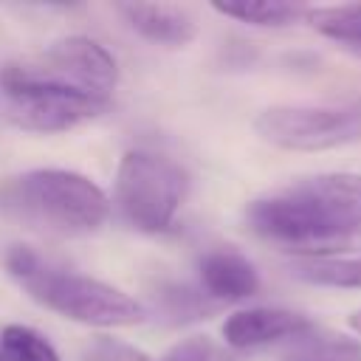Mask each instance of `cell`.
Instances as JSON below:
<instances>
[{"label": "cell", "mask_w": 361, "mask_h": 361, "mask_svg": "<svg viewBox=\"0 0 361 361\" xmlns=\"http://www.w3.org/2000/svg\"><path fill=\"white\" fill-rule=\"evenodd\" d=\"M245 226L299 257H336L361 243V172H316L245 206Z\"/></svg>", "instance_id": "6da1fadb"}, {"label": "cell", "mask_w": 361, "mask_h": 361, "mask_svg": "<svg viewBox=\"0 0 361 361\" xmlns=\"http://www.w3.org/2000/svg\"><path fill=\"white\" fill-rule=\"evenodd\" d=\"M6 271L28 290L42 307L90 327H133L144 322L147 310L130 293L102 279L51 268L28 245H11L6 251Z\"/></svg>", "instance_id": "7a4b0ae2"}, {"label": "cell", "mask_w": 361, "mask_h": 361, "mask_svg": "<svg viewBox=\"0 0 361 361\" xmlns=\"http://www.w3.org/2000/svg\"><path fill=\"white\" fill-rule=\"evenodd\" d=\"M0 93L6 102V118L20 130L42 135L65 133L110 107V99L45 79L23 59L0 68Z\"/></svg>", "instance_id": "3957f363"}, {"label": "cell", "mask_w": 361, "mask_h": 361, "mask_svg": "<svg viewBox=\"0 0 361 361\" xmlns=\"http://www.w3.org/2000/svg\"><path fill=\"white\" fill-rule=\"evenodd\" d=\"M186 195V172L166 155L130 149L116 169V203L124 220L144 231L158 234L169 228Z\"/></svg>", "instance_id": "277c9868"}, {"label": "cell", "mask_w": 361, "mask_h": 361, "mask_svg": "<svg viewBox=\"0 0 361 361\" xmlns=\"http://www.w3.org/2000/svg\"><path fill=\"white\" fill-rule=\"evenodd\" d=\"M17 203L39 223L65 234H90L110 214L102 186L73 169H31L20 175Z\"/></svg>", "instance_id": "5b68a950"}, {"label": "cell", "mask_w": 361, "mask_h": 361, "mask_svg": "<svg viewBox=\"0 0 361 361\" xmlns=\"http://www.w3.org/2000/svg\"><path fill=\"white\" fill-rule=\"evenodd\" d=\"M254 133L279 149L322 152L361 138V102L353 107L274 104L257 113Z\"/></svg>", "instance_id": "8992f818"}, {"label": "cell", "mask_w": 361, "mask_h": 361, "mask_svg": "<svg viewBox=\"0 0 361 361\" xmlns=\"http://www.w3.org/2000/svg\"><path fill=\"white\" fill-rule=\"evenodd\" d=\"M25 65L39 76L93 93L99 99H113V87L118 82L116 56L85 34H71L51 42L39 56L25 59Z\"/></svg>", "instance_id": "52a82bcc"}, {"label": "cell", "mask_w": 361, "mask_h": 361, "mask_svg": "<svg viewBox=\"0 0 361 361\" xmlns=\"http://www.w3.org/2000/svg\"><path fill=\"white\" fill-rule=\"evenodd\" d=\"M313 327V322L299 313V310H288V307H243L234 310L220 333L226 338V344L237 347V350H251V347H262L271 341H282V338H296L302 333H307Z\"/></svg>", "instance_id": "ba28073f"}, {"label": "cell", "mask_w": 361, "mask_h": 361, "mask_svg": "<svg viewBox=\"0 0 361 361\" xmlns=\"http://www.w3.org/2000/svg\"><path fill=\"white\" fill-rule=\"evenodd\" d=\"M200 288L209 299L240 302L259 290V274L254 262L234 248H212L200 257Z\"/></svg>", "instance_id": "9c48e42d"}, {"label": "cell", "mask_w": 361, "mask_h": 361, "mask_svg": "<svg viewBox=\"0 0 361 361\" xmlns=\"http://www.w3.org/2000/svg\"><path fill=\"white\" fill-rule=\"evenodd\" d=\"M118 11L135 34L155 45L183 48L197 37V23L183 6L172 3H121Z\"/></svg>", "instance_id": "30bf717a"}, {"label": "cell", "mask_w": 361, "mask_h": 361, "mask_svg": "<svg viewBox=\"0 0 361 361\" xmlns=\"http://www.w3.org/2000/svg\"><path fill=\"white\" fill-rule=\"evenodd\" d=\"M279 361H361V338L313 324L290 341Z\"/></svg>", "instance_id": "8fae6325"}, {"label": "cell", "mask_w": 361, "mask_h": 361, "mask_svg": "<svg viewBox=\"0 0 361 361\" xmlns=\"http://www.w3.org/2000/svg\"><path fill=\"white\" fill-rule=\"evenodd\" d=\"M290 274L307 285L353 290V288H361V254L299 257L290 262Z\"/></svg>", "instance_id": "7c38bea8"}, {"label": "cell", "mask_w": 361, "mask_h": 361, "mask_svg": "<svg viewBox=\"0 0 361 361\" xmlns=\"http://www.w3.org/2000/svg\"><path fill=\"white\" fill-rule=\"evenodd\" d=\"M212 8L223 17H231L257 28H282L296 20H305V6L285 0H214Z\"/></svg>", "instance_id": "4fadbf2b"}, {"label": "cell", "mask_w": 361, "mask_h": 361, "mask_svg": "<svg viewBox=\"0 0 361 361\" xmlns=\"http://www.w3.org/2000/svg\"><path fill=\"white\" fill-rule=\"evenodd\" d=\"M305 23L333 39L341 42V48H355L361 45V3H347V6H316L305 11Z\"/></svg>", "instance_id": "5bb4252c"}, {"label": "cell", "mask_w": 361, "mask_h": 361, "mask_svg": "<svg viewBox=\"0 0 361 361\" xmlns=\"http://www.w3.org/2000/svg\"><path fill=\"white\" fill-rule=\"evenodd\" d=\"M0 353L6 361H59L54 344L25 324H8L0 336Z\"/></svg>", "instance_id": "9a60e30c"}, {"label": "cell", "mask_w": 361, "mask_h": 361, "mask_svg": "<svg viewBox=\"0 0 361 361\" xmlns=\"http://www.w3.org/2000/svg\"><path fill=\"white\" fill-rule=\"evenodd\" d=\"M85 361H152L147 353H141L133 344H124L118 338H93L85 350Z\"/></svg>", "instance_id": "2e32d148"}, {"label": "cell", "mask_w": 361, "mask_h": 361, "mask_svg": "<svg viewBox=\"0 0 361 361\" xmlns=\"http://www.w3.org/2000/svg\"><path fill=\"white\" fill-rule=\"evenodd\" d=\"M164 299H166V310L172 316H192V319H197L200 313L209 310L206 293H197V290H189V288H172V290L164 293Z\"/></svg>", "instance_id": "e0dca14e"}, {"label": "cell", "mask_w": 361, "mask_h": 361, "mask_svg": "<svg viewBox=\"0 0 361 361\" xmlns=\"http://www.w3.org/2000/svg\"><path fill=\"white\" fill-rule=\"evenodd\" d=\"M212 358V344L209 338L203 336H192V338H183L178 344H172L158 361H209ZM155 361V358H152Z\"/></svg>", "instance_id": "ac0fdd59"}, {"label": "cell", "mask_w": 361, "mask_h": 361, "mask_svg": "<svg viewBox=\"0 0 361 361\" xmlns=\"http://www.w3.org/2000/svg\"><path fill=\"white\" fill-rule=\"evenodd\" d=\"M347 324H350V330H353V333H358V336H361V310H353V313L347 316Z\"/></svg>", "instance_id": "d6986e66"}, {"label": "cell", "mask_w": 361, "mask_h": 361, "mask_svg": "<svg viewBox=\"0 0 361 361\" xmlns=\"http://www.w3.org/2000/svg\"><path fill=\"white\" fill-rule=\"evenodd\" d=\"M350 54H353V56H358V59H361V45H355V48H350Z\"/></svg>", "instance_id": "ffe728a7"}, {"label": "cell", "mask_w": 361, "mask_h": 361, "mask_svg": "<svg viewBox=\"0 0 361 361\" xmlns=\"http://www.w3.org/2000/svg\"><path fill=\"white\" fill-rule=\"evenodd\" d=\"M0 361H6V358H3V353H0Z\"/></svg>", "instance_id": "44dd1931"}]
</instances>
